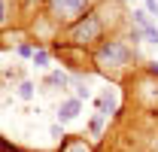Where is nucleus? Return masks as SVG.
<instances>
[{
	"mask_svg": "<svg viewBox=\"0 0 158 152\" xmlns=\"http://www.w3.org/2000/svg\"><path fill=\"white\" fill-rule=\"evenodd\" d=\"M134 61V52L122 43V40H106L103 46L98 49V64L103 67V70H118V67H128Z\"/></svg>",
	"mask_w": 158,
	"mask_h": 152,
	"instance_id": "nucleus-1",
	"label": "nucleus"
},
{
	"mask_svg": "<svg viewBox=\"0 0 158 152\" xmlns=\"http://www.w3.org/2000/svg\"><path fill=\"white\" fill-rule=\"evenodd\" d=\"M100 34H103L100 19H98V15H85L82 21H76V24H73L70 40H73V43H94V40H100Z\"/></svg>",
	"mask_w": 158,
	"mask_h": 152,
	"instance_id": "nucleus-2",
	"label": "nucleus"
},
{
	"mask_svg": "<svg viewBox=\"0 0 158 152\" xmlns=\"http://www.w3.org/2000/svg\"><path fill=\"white\" fill-rule=\"evenodd\" d=\"M85 9H88V0H52V12L64 21L79 19Z\"/></svg>",
	"mask_w": 158,
	"mask_h": 152,
	"instance_id": "nucleus-3",
	"label": "nucleus"
},
{
	"mask_svg": "<svg viewBox=\"0 0 158 152\" xmlns=\"http://www.w3.org/2000/svg\"><path fill=\"white\" fill-rule=\"evenodd\" d=\"M134 24H137V31H140L146 40H149V43H158V27L149 21V12L137 9V12H134Z\"/></svg>",
	"mask_w": 158,
	"mask_h": 152,
	"instance_id": "nucleus-4",
	"label": "nucleus"
},
{
	"mask_svg": "<svg viewBox=\"0 0 158 152\" xmlns=\"http://www.w3.org/2000/svg\"><path fill=\"white\" fill-rule=\"evenodd\" d=\"M79 107H82V100H79V97L64 100V103L58 107V119H61V122H70V119H76V116H79Z\"/></svg>",
	"mask_w": 158,
	"mask_h": 152,
	"instance_id": "nucleus-5",
	"label": "nucleus"
},
{
	"mask_svg": "<svg viewBox=\"0 0 158 152\" xmlns=\"http://www.w3.org/2000/svg\"><path fill=\"white\" fill-rule=\"evenodd\" d=\"M113 107H116V95L106 88V91L100 95V116H110V110H113Z\"/></svg>",
	"mask_w": 158,
	"mask_h": 152,
	"instance_id": "nucleus-6",
	"label": "nucleus"
},
{
	"mask_svg": "<svg viewBox=\"0 0 158 152\" xmlns=\"http://www.w3.org/2000/svg\"><path fill=\"white\" fill-rule=\"evenodd\" d=\"M64 152H91V149L85 146V140H70V143L64 146Z\"/></svg>",
	"mask_w": 158,
	"mask_h": 152,
	"instance_id": "nucleus-7",
	"label": "nucleus"
},
{
	"mask_svg": "<svg viewBox=\"0 0 158 152\" xmlns=\"http://www.w3.org/2000/svg\"><path fill=\"white\" fill-rule=\"evenodd\" d=\"M19 97H21V100H31V97H34V85H31V82H21Z\"/></svg>",
	"mask_w": 158,
	"mask_h": 152,
	"instance_id": "nucleus-8",
	"label": "nucleus"
},
{
	"mask_svg": "<svg viewBox=\"0 0 158 152\" xmlns=\"http://www.w3.org/2000/svg\"><path fill=\"white\" fill-rule=\"evenodd\" d=\"M34 64H37V67H49V52H43V49H40L37 55H34Z\"/></svg>",
	"mask_w": 158,
	"mask_h": 152,
	"instance_id": "nucleus-9",
	"label": "nucleus"
},
{
	"mask_svg": "<svg viewBox=\"0 0 158 152\" xmlns=\"http://www.w3.org/2000/svg\"><path fill=\"white\" fill-rule=\"evenodd\" d=\"M49 85H61V88H64V85H67V76L64 73H52L49 76Z\"/></svg>",
	"mask_w": 158,
	"mask_h": 152,
	"instance_id": "nucleus-10",
	"label": "nucleus"
},
{
	"mask_svg": "<svg viewBox=\"0 0 158 152\" xmlns=\"http://www.w3.org/2000/svg\"><path fill=\"white\" fill-rule=\"evenodd\" d=\"M100 128H103V116H94V119H91V131L100 134Z\"/></svg>",
	"mask_w": 158,
	"mask_h": 152,
	"instance_id": "nucleus-11",
	"label": "nucleus"
},
{
	"mask_svg": "<svg viewBox=\"0 0 158 152\" xmlns=\"http://www.w3.org/2000/svg\"><path fill=\"white\" fill-rule=\"evenodd\" d=\"M146 9H149L152 15H158V0H146Z\"/></svg>",
	"mask_w": 158,
	"mask_h": 152,
	"instance_id": "nucleus-12",
	"label": "nucleus"
},
{
	"mask_svg": "<svg viewBox=\"0 0 158 152\" xmlns=\"http://www.w3.org/2000/svg\"><path fill=\"white\" fill-rule=\"evenodd\" d=\"M3 19H6V6H3V0H0V24H3Z\"/></svg>",
	"mask_w": 158,
	"mask_h": 152,
	"instance_id": "nucleus-13",
	"label": "nucleus"
},
{
	"mask_svg": "<svg viewBox=\"0 0 158 152\" xmlns=\"http://www.w3.org/2000/svg\"><path fill=\"white\" fill-rule=\"evenodd\" d=\"M149 73H152V76H158V64H149Z\"/></svg>",
	"mask_w": 158,
	"mask_h": 152,
	"instance_id": "nucleus-14",
	"label": "nucleus"
}]
</instances>
